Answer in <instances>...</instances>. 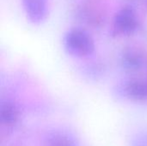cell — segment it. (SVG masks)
I'll list each match as a JSON object with an SVG mask.
<instances>
[{
  "mask_svg": "<svg viewBox=\"0 0 147 146\" xmlns=\"http://www.w3.org/2000/svg\"><path fill=\"white\" fill-rule=\"evenodd\" d=\"M21 112L18 106L12 101H2L0 104L1 127L8 131L13 130L20 122Z\"/></svg>",
  "mask_w": 147,
  "mask_h": 146,
  "instance_id": "cell-4",
  "label": "cell"
},
{
  "mask_svg": "<svg viewBox=\"0 0 147 146\" xmlns=\"http://www.w3.org/2000/svg\"><path fill=\"white\" fill-rule=\"evenodd\" d=\"M28 20L34 24L42 22L47 14V0H22Z\"/></svg>",
  "mask_w": 147,
  "mask_h": 146,
  "instance_id": "cell-6",
  "label": "cell"
},
{
  "mask_svg": "<svg viewBox=\"0 0 147 146\" xmlns=\"http://www.w3.org/2000/svg\"><path fill=\"white\" fill-rule=\"evenodd\" d=\"M45 146H77V144L74 138L69 133L55 131L47 137Z\"/></svg>",
  "mask_w": 147,
  "mask_h": 146,
  "instance_id": "cell-8",
  "label": "cell"
},
{
  "mask_svg": "<svg viewBox=\"0 0 147 146\" xmlns=\"http://www.w3.org/2000/svg\"><path fill=\"white\" fill-rule=\"evenodd\" d=\"M63 44L67 53L78 58L90 56L95 51L94 40L89 33L80 28L67 31L64 36Z\"/></svg>",
  "mask_w": 147,
  "mask_h": 146,
  "instance_id": "cell-1",
  "label": "cell"
},
{
  "mask_svg": "<svg viewBox=\"0 0 147 146\" xmlns=\"http://www.w3.org/2000/svg\"><path fill=\"white\" fill-rule=\"evenodd\" d=\"M132 146H147V132L137 135L133 140Z\"/></svg>",
  "mask_w": 147,
  "mask_h": 146,
  "instance_id": "cell-9",
  "label": "cell"
},
{
  "mask_svg": "<svg viewBox=\"0 0 147 146\" xmlns=\"http://www.w3.org/2000/svg\"><path fill=\"white\" fill-rule=\"evenodd\" d=\"M139 28V19L135 9L131 5H125L115 15L111 34L115 37L127 36L134 34Z\"/></svg>",
  "mask_w": 147,
  "mask_h": 146,
  "instance_id": "cell-2",
  "label": "cell"
},
{
  "mask_svg": "<svg viewBox=\"0 0 147 146\" xmlns=\"http://www.w3.org/2000/svg\"><path fill=\"white\" fill-rule=\"evenodd\" d=\"M121 64L122 67L128 71H137L144 65L143 54L135 48H126L121 56Z\"/></svg>",
  "mask_w": 147,
  "mask_h": 146,
  "instance_id": "cell-7",
  "label": "cell"
},
{
  "mask_svg": "<svg viewBox=\"0 0 147 146\" xmlns=\"http://www.w3.org/2000/svg\"><path fill=\"white\" fill-rule=\"evenodd\" d=\"M121 91L129 100L146 102H147V80L136 78L127 80L122 84Z\"/></svg>",
  "mask_w": 147,
  "mask_h": 146,
  "instance_id": "cell-5",
  "label": "cell"
},
{
  "mask_svg": "<svg viewBox=\"0 0 147 146\" xmlns=\"http://www.w3.org/2000/svg\"><path fill=\"white\" fill-rule=\"evenodd\" d=\"M77 17L86 25L94 28L104 25L107 18L105 8L97 0H84L77 8Z\"/></svg>",
  "mask_w": 147,
  "mask_h": 146,
  "instance_id": "cell-3",
  "label": "cell"
}]
</instances>
